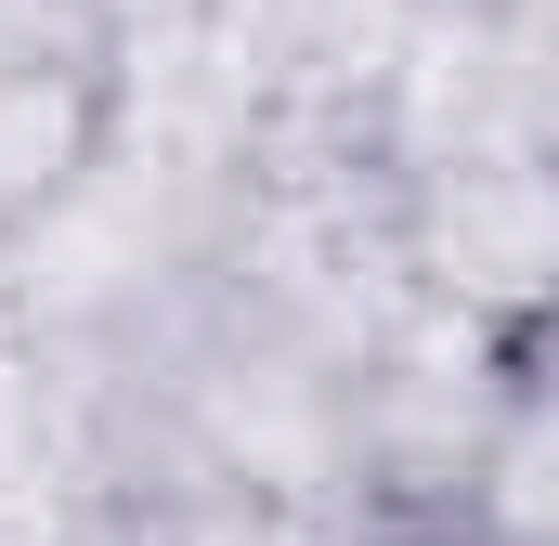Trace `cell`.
Masks as SVG:
<instances>
[{
  "mask_svg": "<svg viewBox=\"0 0 559 546\" xmlns=\"http://www.w3.org/2000/svg\"><path fill=\"white\" fill-rule=\"evenodd\" d=\"M455 546H559V339L495 365V404L455 468Z\"/></svg>",
  "mask_w": 559,
  "mask_h": 546,
  "instance_id": "cell-3",
  "label": "cell"
},
{
  "mask_svg": "<svg viewBox=\"0 0 559 546\" xmlns=\"http://www.w3.org/2000/svg\"><path fill=\"white\" fill-rule=\"evenodd\" d=\"M131 118V13L118 0H0V235L52 222Z\"/></svg>",
  "mask_w": 559,
  "mask_h": 546,
  "instance_id": "cell-2",
  "label": "cell"
},
{
  "mask_svg": "<svg viewBox=\"0 0 559 546\" xmlns=\"http://www.w3.org/2000/svg\"><path fill=\"white\" fill-rule=\"evenodd\" d=\"M391 546H455V534H391Z\"/></svg>",
  "mask_w": 559,
  "mask_h": 546,
  "instance_id": "cell-5",
  "label": "cell"
},
{
  "mask_svg": "<svg viewBox=\"0 0 559 546\" xmlns=\"http://www.w3.org/2000/svg\"><path fill=\"white\" fill-rule=\"evenodd\" d=\"M378 169H391V235H404L417 286L495 365L559 339V39L547 26L417 13Z\"/></svg>",
  "mask_w": 559,
  "mask_h": 546,
  "instance_id": "cell-1",
  "label": "cell"
},
{
  "mask_svg": "<svg viewBox=\"0 0 559 546\" xmlns=\"http://www.w3.org/2000/svg\"><path fill=\"white\" fill-rule=\"evenodd\" d=\"M417 13H481V26H547L559 39V0H417Z\"/></svg>",
  "mask_w": 559,
  "mask_h": 546,
  "instance_id": "cell-4",
  "label": "cell"
}]
</instances>
